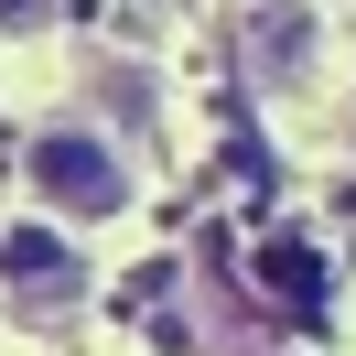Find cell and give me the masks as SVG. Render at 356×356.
Here are the masks:
<instances>
[{
	"label": "cell",
	"instance_id": "6da1fadb",
	"mask_svg": "<svg viewBox=\"0 0 356 356\" xmlns=\"http://www.w3.org/2000/svg\"><path fill=\"white\" fill-rule=\"evenodd\" d=\"M22 184L54 216H119V205H130V162H119V140L87 130V119H44V130L22 140Z\"/></svg>",
	"mask_w": 356,
	"mask_h": 356
},
{
	"label": "cell",
	"instance_id": "7a4b0ae2",
	"mask_svg": "<svg viewBox=\"0 0 356 356\" xmlns=\"http://www.w3.org/2000/svg\"><path fill=\"white\" fill-rule=\"evenodd\" d=\"M313 54H324L313 0H248V65H259V87H302Z\"/></svg>",
	"mask_w": 356,
	"mask_h": 356
},
{
	"label": "cell",
	"instance_id": "3957f363",
	"mask_svg": "<svg viewBox=\"0 0 356 356\" xmlns=\"http://www.w3.org/2000/svg\"><path fill=\"white\" fill-rule=\"evenodd\" d=\"M0 281L22 291L33 313H65L76 291H87V259H76L54 227H11V238H0Z\"/></svg>",
	"mask_w": 356,
	"mask_h": 356
},
{
	"label": "cell",
	"instance_id": "277c9868",
	"mask_svg": "<svg viewBox=\"0 0 356 356\" xmlns=\"http://www.w3.org/2000/svg\"><path fill=\"white\" fill-rule=\"evenodd\" d=\"M54 22V0H0V33H44Z\"/></svg>",
	"mask_w": 356,
	"mask_h": 356
}]
</instances>
